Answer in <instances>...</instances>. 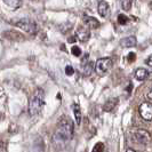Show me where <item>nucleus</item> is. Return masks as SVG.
Masks as SVG:
<instances>
[{
  "mask_svg": "<svg viewBox=\"0 0 152 152\" xmlns=\"http://www.w3.org/2000/svg\"><path fill=\"white\" fill-rule=\"evenodd\" d=\"M73 122L71 121L69 118L63 117L58 125H57V129L55 133V143L58 144L61 142H68L73 136Z\"/></svg>",
  "mask_w": 152,
  "mask_h": 152,
  "instance_id": "1",
  "label": "nucleus"
},
{
  "mask_svg": "<svg viewBox=\"0 0 152 152\" xmlns=\"http://www.w3.org/2000/svg\"><path fill=\"white\" fill-rule=\"evenodd\" d=\"M45 94L41 89H37L34 91V94L31 96L30 101H29V114L31 117H36L38 115L45 104Z\"/></svg>",
  "mask_w": 152,
  "mask_h": 152,
  "instance_id": "2",
  "label": "nucleus"
},
{
  "mask_svg": "<svg viewBox=\"0 0 152 152\" xmlns=\"http://www.w3.org/2000/svg\"><path fill=\"white\" fill-rule=\"evenodd\" d=\"M15 25L30 34H36L38 32V24L31 18H22V20L17 21Z\"/></svg>",
  "mask_w": 152,
  "mask_h": 152,
  "instance_id": "3",
  "label": "nucleus"
},
{
  "mask_svg": "<svg viewBox=\"0 0 152 152\" xmlns=\"http://www.w3.org/2000/svg\"><path fill=\"white\" fill-rule=\"evenodd\" d=\"M112 69V60L109 57H102L99 58L95 63V71L99 76H104Z\"/></svg>",
  "mask_w": 152,
  "mask_h": 152,
  "instance_id": "4",
  "label": "nucleus"
},
{
  "mask_svg": "<svg viewBox=\"0 0 152 152\" xmlns=\"http://www.w3.org/2000/svg\"><path fill=\"white\" fill-rule=\"evenodd\" d=\"M140 114L145 121H152V104L149 102H144L140 105Z\"/></svg>",
  "mask_w": 152,
  "mask_h": 152,
  "instance_id": "5",
  "label": "nucleus"
},
{
  "mask_svg": "<svg viewBox=\"0 0 152 152\" xmlns=\"http://www.w3.org/2000/svg\"><path fill=\"white\" fill-rule=\"evenodd\" d=\"M133 138L140 144H148L150 142V134L146 130L137 129L133 133Z\"/></svg>",
  "mask_w": 152,
  "mask_h": 152,
  "instance_id": "6",
  "label": "nucleus"
},
{
  "mask_svg": "<svg viewBox=\"0 0 152 152\" xmlns=\"http://www.w3.org/2000/svg\"><path fill=\"white\" fill-rule=\"evenodd\" d=\"M76 37H77V39H79L80 41L86 42L88 39L91 38V32H89V29H88V28H86V26H79V28L77 29Z\"/></svg>",
  "mask_w": 152,
  "mask_h": 152,
  "instance_id": "7",
  "label": "nucleus"
},
{
  "mask_svg": "<svg viewBox=\"0 0 152 152\" xmlns=\"http://www.w3.org/2000/svg\"><path fill=\"white\" fill-rule=\"evenodd\" d=\"M97 10H99V14L101 17L107 18V16L110 15V6L107 1H99Z\"/></svg>",
  "mask_w": 152,
  "mask_h": 152,
  "instance_id": "8",
  "label": "nucleus"
},
{
  "mask_svg": "<svg viewBox=\"0 0 152 152\" xmlns=\"http://www.w3.org/2000/svg\"><path fill=\"white\" fill-rule=\"evenodd\" d=\"M84 23L86 28H88V29H97L99 26V22L93 16H85Z\"/></svg>",
  "mask_w": 152,
  "mask_h": 152,
  "instance_id": "9",
  "label": "nucleus"
},
{
  "mask_svg": "<svg viewBox=\"0 0 152 152\" xmlns=\"http://www.w3.org/2000/svg\"><path fill=\"white\" fill-rule=\"evenodd\" d=\"M136 44L137 40L134 36H128V37L120 40V45L122 47H134V46H136Z\"/></svg>",
  "mask_w": 152,
  "mask_h": 152,
  "instance_id": "10",
  "label": "nucleus"
},
{
  "mask_svg": "<svg viewBox=\"0 0 152 152\" xmlns=\"http://www.w3.org/2000/svg\"><path fill=\"white\" fill-rule=\"evenodd\" d=\"M93 70H94V62L89 61V62H84V63H83L81 72H83V75H84L85 77L91 76Z\"/></svg>",
  "mask_w": 152,
  "mask_h": 152,
  "instance_id": "11",
  "label": "nucleus"
},
{
  "mask_svg": "<svg viewBox=\"0 0 152 152\" xmlns=\"http://www.w3.org/2000/svg\"><path fill=\"white\" fill-rule=\"evenodd\" d=\"M135 79L136 80H140V81H143L145 80L148 77H149V71L146 70V69H143V68H138L136 69V71H135Z\"/></svg>",
  "mask_w": 152,
  "mask_h": 152,
  "instance_id": "12",
  "label": "nucleus"
},
{
  "mask_svg": "<svg viewBox=\"0 0 152 152\" xmlns=\"http://www.w3.org/2000/svg\"><path fill=\"white\" fill-rule=\"evenodd\" d=\"M4 4L7 6L8 9L15 10V9H17V8L22 5V1H20V0H5Z\"/></svg>",
  "mask_w": 152,
  "mask_h": 152,
  "instance_id": "13",
  "label": "nucleus"
},
{
  "mask_svg": "<svg viewBox=\"0 0 152 152\" xmlns=\"http://www.w3.org/2000/svg\"><path fill=\"white\" fill-rule=\"evenodd\" d=\"M117 104H118V99H110L109 101H107V103L104 104L103 110L107 111V112H110V111H112L114 107H115Z\"/></svg>",
  "mask_w": 152,
  "mask_h": 152,
  "instance_id": "14",
  "label": "nucleus"
},
{
  "mask_svg": "<svg viewBox=\"0 0 152 152\" xmlns=\"http://www.w3.org/2000/svg\"><path fill=\"white\" fill-rule=\"evenodd\" d=\"M4 36L8 39H12V40H23V36L16 31H7L4 33Z\"/></svg>",
  "mask_w": 152,
  "mask_h": 152,
  "instance_id": "15",
  "label": "nucleus"
},
{
  "mask_svg": "<svg viewBox=\"0 0 152 152\" xmlns=\"http://www.w3.org/2000/svg\"><path fill=\"white\" fill-rule=\"evenodd\" d=\"M72 109H73V113H75L77 125H80V122H81V111H80V107H79L78 104H73V105H72Z\"/></svg>",
  "mask_w": 152,
  "mask_h": 152,
  "instance_id": "16",
  "label": "nucleus"
},
{
  "mask_svg": "<svg viewBox=\"0 0 152 152\" xmlns=\"http://www.w3.org/2000/svg\"><path fill=\"white\" fill-rule=\"evenodd\" d=\"M118 23L120 24V25H125V24H127L128 21H129V18L127 17V16L125 15V14H120V15H118Z\"/></svg>",
  "mask_w": 152,
  "mask_h": 152,
  "instance_id": "17",
  "label": "nucleus"
},
{
  "mask_svg": "<svg viewBox=\"0 0 152 152\" xmlns=\"http://www.w3.org/2000/svg\"><path fill=\"white\" fill-rule=\"evenodd\" d=\"M120 5H121V8L124 10H129L130 8H132V5H133V1H130V0H124L120 2Z\"/></svg>",
  "mask_w": 152,
  "mask_h": 152,
  "instance_id": "18",
  "label": "nucleus"
},
{
  "mask_svg": "<svg viewBox=\"0 0 152 152\" xmlns=\"http://www.w3.org/2000/svg\"><path fill=\"white\" fill-rule=\"evenodd\" d=\"M104 151V144L102 142H99L94 145L93 148V152H103Z\"/></svg>",
  "mask_w": 152,
  "mask_h": 152,
  "instance_id": "19",
  "label": "nucleus"
},
{
  "mask_svg": "<svg viewBox=\"0 0 152 152\" xmlns=\"http://www.w3.org/2000/svg\"><path fill=\"white\" fill-rule=\"evenodd\" d=\"M71 53L73 54L75 56H77V57H79V56H81V49H80L78 46H72Z\"/></svg>",
  "mask_w": 152,
  "mask_h": 152,
  "instance_id": "20",
  "label": "nucleus"
},
{
  "mask_svg": "<svg viewBox=\"0 0 152 152\" xmlns=\"http://www.w3.org/2000/svg\"><path fill=\"white\" fill-rule=\"evenodd\" d=\"M73 73H75V69L72 68L71 65H66L65 66V75L66 76H73Z\"/></svg>",
  "mask_w": 152,
  "mask_h": 152,
  "instance_id": "21",
  "label": "nucleus"
},
{
  "mask_svg": "<svg viewBox=\"0 0 152 152\" xmlns=\"http://www.w3.org/2000/svg\"><path fill=\"white\" fill-rule=\"evenodd\" d=\"M135 58H136V55H135V53H129V54H128V61H129V62L135 61Z\"/></svg>",
  "mask_w": 152,
  "mask_h": 152,
  "instance_id": "22",
  "label": "nucleus"
},
{
  "mask_svg": "<svg viewBox=\"0 0 152 152\" xmlns=\"http://www.w3.org/2000/svg\"><path fill=\"white\" fill-rule=\"evenodd\" d=\"M145 63H146V64H148V65H149L150 68H152V55H151V56H149V57L146 58Z\"/></svg>",
  "mask_w": 152,
  "mask_h": 152,
  "instance_id": "23",
  "label": "nucleus"
},
{
  "mask_svg": "<svg viewBox=\"0 0 152 152\" xmlns=\"http://www.w3.org/2000/svg\"><path fill=\"white\" fill-rule=\"evenodd\" d=\"M148 97H149V99L152 101V87H151V89H150V91L148 93Z\"/></svg>",
  "mask_w": 152,
  "mask_h": 152,
  "instance_id": "24",
  "label": "nucleus"
},
{
  "mask_svg": "<svg viewBox=\"0 0 152 152\" xmlns=\"http://www.w3.org/2000/svg\"><path fill=\"white\" fill-rule=\"evenodd\" d=\"M75 40H76V38H69V39H68V41H69V42H73Z\"/></svg>",
  "mask_w": 152,
  "mask_h": 152,
  "instance_id": "25",
  "label": "nucleus"
},
{
  "mask_svg": "<svg viewBox=\"0 0 152 152\" xmlns=\"http://www.w3.org/2000/svg\"><path fill=\"white\" fill-rule=\"evenodd\" d=\"M126 152H136V151H134V150H132V149H128Z\"/></svg>",
  "mask_w": 152,
  "mask_h": 152,
  "instance_id": "26",
  "label": "nucleus"
}]
</instances>
